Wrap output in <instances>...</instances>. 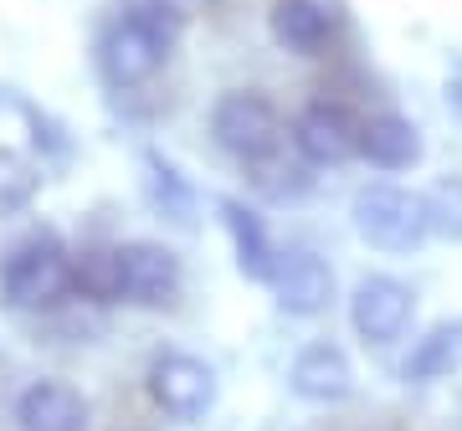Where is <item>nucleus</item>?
<instances>
[{
    "label": "nucleus",
    "mask_w": 462,
    "mask_h": 431,
    "mask_svg": "<svg viewBox=\"0 0 462 431\" xmlns=\"http://www.w3.org/2000/svg\"><path fill=\"white\" fill-rule=\"evenodd\" d=\"M216 211H221V226H226V236H231V252H236V272L252 278V282H273L282 257H278V247H273V236H267V221L236 196H221Z\"/></svg>",
    "instance_id": "nucleus-13"
},
{
    "label": "nucleus",
    "mask_w": 462,
    "mask_h": 431,
    "mask_svg": "<svg viewBox=\"0 0 462 431\" xmlns=\"http://www.w3.org/2000/svg\"><path fill=\"white\" fill-rule=\"evenodd\" d=\"M267 288L288 318H319L334 303V267L319 252H288Z\"/></svg>",
    "instance_id": "nucleus-10"
},
{
    "label": "nucleus",
    "mask_w": 462,
    "mask_h": 431,
    "mask_svg": "<svg viewBox=\"0 0 462 431\" xmlns=\"http://www.w3.org/2000/svg\"><path fill=\"white\" fill-rule=\"evenodd\" d=\"M427 211H431V232L462 242V175H447L427 190Z\"/></svg>",
    "instance_id": "nucleus-18"
},
{
    "label": "nucleus",
    "mask_w": 462,
    "mask_h": 431,
    "mask_svg": "<svg viewBox=\"0 0 462 431\" xmlns=\"http://www.w3.org/2000/svg\"><path fill=\"white\" fill-rule=\"evenodd\" d=\"M288 139H293V150L303 165L314 170H329V165H345L360 154V118L349 114L345 103L334 98H314L303 103L288 124Z\"/></svg>",
    "instance_id": "nucleus-7"
},
{
    "label": "nucleus",
    "mask_w": 462,
    "mask_h": 431,
    "mask_svg": "<svg viewBox=\"0 0 462 431\" xmlns=\"http://www.w3.org/2000/svg\"><path fill=\"white\" fill-rule=\"evenodd\" d=\"M211 139L216 150L231 154L236 165H267V160H278L282 144H288V124H282L278 103L257 93V87H231L221 98L211 103Z\"/></svg>",
    "instance_id": "nucleus-4"
},
{
    "label": "nucleus",
    "mask_w": 462,
    "mask_h": 431,
    "mask_svg": "<svg viewBox=\"0 0 462 431\" xmlns=\"http://www.w3.org/2000/svg\"><path fill=\"white\" fill-rule=\"evenodd\" d=\"M452 370H462V318L457 324H437L427 339H416L401 375L411 385H431V381H447Z\"/></svg>",
    "instance_id": "nucleus-15"
},
{
    "label": "nucleus",
    "mask_w": 462,
    "mask_h": 431,
    "mask_svg": "<svg viewBox=\"0 0 462 431\" xmlns=\"http://www.w3.org/2000/svg\"><path fill=\"white\" fill-rule=\"evenodd\" d=\"M144 196H149V206H154L160 216H170V221H190L196 196H190V185L180 180V170L170 165L160 150H144Z\"/></svg>",
    "instance_id": "nucleus-16"
},
{
    "label": "nucleus",
    "mask_w": 462,
    "mask_h": 431,
    "mask_svg": "<svg viewBox=\"0 0 462 431\" xmlns=\"http://www.w3.org/2000/svg\"><path fill=\"white\" fill-rule=\"evenodd\" d=\"M416 318V293L411 282L391 278V272H370V278L355 282V293H349V324L360 334L365 344H396L401 334L411 329Z\"/></svg>",
    "instance_id": "nucleus-8"
},
{
    "label": "nucleus",
    "mask_w": 462,
    "mask_h": 431,
    "mask_svg": "<svg viewBox=\"0 0 462 431\" xmlns=\"http://www.w3.org/2000/svg\"><path fill=\"white\" fill-rule=\"evenodd\" d=\"M144 396L149 406L170 421H200L216 406V370L200 354L185 349H160L144 370Z\"/></svg>",
    "instance_id": "nucleus-6"
},
{
    "label": "nucleus",
    "mask_w": 462,
    "mask_h": 431,
    "mask_svg": "<svg viewBox=\"0 0 462 431\" xmlns=\"http://www.w3.org/2000/svg\"><path fill=\"white\" fill-rule=\"evenodd\" d=\"M78 293V262L51 232L26 236L0 262V303L16 314H57Z\"/></svg>",
    "instance_id": "nucleus-3"
},
{
    "label": "nucleus",
    "mask_w": 462,
    "mask_h": 431,
    "mask_svg": "<svg viewBox=\"0 0 462 431\" xmlns=\"http://www.w3.org/2000/svg\"><path fill=\"white\" fill-rule=\"evenodd\" d=\"M21 431H88V396L72 381H57V375H42V381L21 385L16 406H11Z\"/></svg>",
    "instance_id": "nucleus-9"
},
{
    "label": "nucleus",
    "mask_w": 462,
    "mask_h": 431,
    "mask_svg": "<svg viewBox=\"0 0 462 431\" xmlns=\"http://www.w3.org/2000/svg\"><path fill=\"white\" fill-rule=\"evenodd\" d=\"M180 32V11L170 0H129L98 36V72L108 87H144L165 72Z\"/></svg>",
    "instance_id": "nucleus-2"
},
{
    "label": "nucleus",
    "mask_w": 462,
    "mask_h": 431,
    "mask_svg": "<svg viewBox=\"0 0 462 431\" xmlns=\"http://www.w3.org/2000/svg\"><path fill=\"white\" fill-rule=\"evenodd\" d=\"M447 108H452V114L462 118V72L452 78V83H447Z\"/></svg>",
    "instance_id": "nucleus-19"
},
{
    "label": "nucleus",
    "mask_w": 462,
    "mask_h": 431,
    "mask_svg": "<svg viewBox=\"0 0 462 431\" xmlns=\"http://www.w3.org/2000/svg\"><path fill=\"white\" fill-rule=\"evenodd\" d=\"M124 431H139V426H124Z\"/></svg>",
    "instance_id": "nucleus-20"
},
{
    "label": "nucleus",
    "mask_w": 462,
    "mask_h": 431,
    "mask_svg": "<svg viewBox=\"0 0 462 431\" xmlns=\"http://www.w3.org/2000/svg\"><path fill=\"white\" fill-rule=\"evenodd\" d=\"M355 232L360 242H370L375 252H416L421 242L431 236V211H427V196H416L406 185H365L355 206Z\"/></svg>",
    "instance_id": "nucleus-5"
},
{
    "label": "nucleus",
    "mask_w": 462,
    "mask_h": 431,
    "mask_svg": "<svg viewBox=\"0 0 462 431\" xmlns=\"http://www.w3.org/2000/svg\"><path fill=\"white\" fill-rule=\"evenodd\" d=\"M288 385H293V396L309 400V406H339V400L355 390V365H349V354L339 344L319 339V344H303L293 354Z\"/></svg>",
    "instance_id": "nucleus-11"
},
{
    "label": "nucleus",
    "mask_w": 462,
    "mask_h": 431,
    "mask_svg": "<svg viewBox=\"0 0 462 431\" xmlns=\"http://www.w3.org/2000/svg\"><path fill=\"white\" fill-rule=\"evenodd\" d=\"M36 190H42V175H36L32 160L16 150H0V216L26 211L36 200Z\"/></svg>",
    "instance_id": "nucleus-17"
},
{
    "label": "nucleus",
    "mask_w": 462,
    "mask_h": 431,
    "mask_svg": "<svg viewBox=\"0 0 462 431\" xmlns=\"http://www.w3.org/2000/svg\"><path fill=\"white\" fill-rule=\"evenodd\" d=\"M421 129L406 114H370L360 118V160L375 170H411L421 165Z\"/></svg>",
    "instance_id": "nucleus-14"
},
{
    "label": "nucleus",
    "mask_w": 462,
    "mask_h": 431,
    "mask_svg": "<svg viewBox=\"0 0 462 431\" xmlns=\"http://www.w3.org/2000/svg\"><path fill=\"white\" fill-rule=\"evenodd\" d=\"M78 293L93 303L165 308L180 298V257L160 242H118L108 252H88L78 262Z\"/></svg>",
    "instance_id": "nucleus-1"
},
{
    "label": "nucleus",
    "mask_w": 462,
    "mask_h": 431,
    "mask_svg": "<svg viewBox=\"0 0 462 431\" xmlns=\"http://www.w3.org/2000/svg\"><path fill=\"white\" fill-rule=\"evenodd\" d=\"M267 32L282 51L293 57H319L339 36V16L329 0H273L267 11Z\"/></svg>",
    "instance_id": "nucleus-12"
}]
</instances>
